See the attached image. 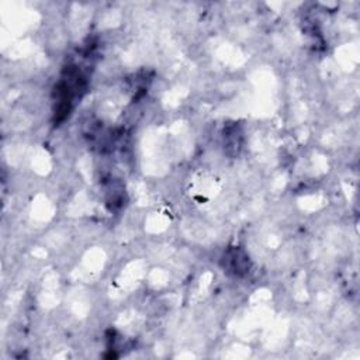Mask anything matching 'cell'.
I'll return each mask as SVG.
<instances>
[{
    "label": "cell",
    "instance_id": "obj_1",
    "mask_svg": "<svg viewBox=\"0 0 360 360\" xmlns=\"http://www.w3.org/2000/svg\"><path fill=\"white\" fill-rule=\"evenodd\" d=\"M221 267L232 277H245L250 271L249 255L239 246L228 248L222 253Z\"/></svg>",
    "mask_w": 360,
    "mask_h": 360
}]
</instances>
